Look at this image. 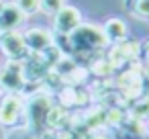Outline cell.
<instances>
[{
	"mask_svg": "<svg viewBox=\"0 0 149 139\" xmlns=\"http://www.w3.org/2000/svg\"><path fill=\"white\" fill-rule=\"evenodd\" d=\"M80 23H82V15L76 6H63L55 15V31L57 33L70 35L80 27Z\"/></svg>",
	"mask_w": 149,
	"mask_h": 139,
	"instance_id": "6da1fadb",
	"label": "cell"
},
{
	"mask_svg": "<svg viewBox=\"0 0 149 139\" xmlns=\"http://www.w3.org/2000/svg\"><path fill=\"white\" fill-rule=\"evenodd\" d=\"M25 15L19 10V6L15 2H8L2 6V10H0V31L4 33H10L13 29H17L21 23H23Z\"/></svg>",
	"mask_w": 149,
	"mask_h": 139,
	"instance_id": "7a4b0ae2",
	"label": "cell"
},
{
	"mask_svg": "<svg viewBox=\"0 0 149 139\" xmlns=\"http://www.w3.org/2000/svg\"><path fill=\"white\" fill-rule=\"evenodd\" d=\"M25 43H27L29 47H33V49H43V47H47V45L51 43V37H49V33L43 31V29H31V31L25 35Z\"/></svg>",
	"mask_w": 149,
	"mask_h": 139,
	"instance_id": "3957f363",
	"label": "cell"
},
{
	"mask_svg": "<svg viewBox=\"0 0 149 139\" xmlns=\"http://www.w3.org/2000/svg\"><path fill=\"white\" fill-rule=\"evenodd\" d=\"M104 33H106V37H110V39H123L125 33H127V25H125L120 19H110V21L106 23V27H104Z\"/></svg>",
	"mask_w": 149,
	"mask_h": 139,
	"instance_id": "277c9868",
	"label": "cell"
},
{
	"mask_svg": "<svg viewBox=\"0 0 149 139\" xmlns=\"http://www.w3.org/2000/svg\"><path fill=\"white\" fill-rule=\"evenodd\" d=\"M2 45L6 47V51H8L10 55H17V53H21V51L25 49V39H21V37L15 35V33H6Z\"/></svg>",
	"mask_w": 149,
	"mask_h": 139,
	"instance_id": "5b68a950",
	"label": "cell"
},
{
	"mask_svg": "<svg viewBox=\"0 0 149 139\" xmlns=\"http://www.w3.org/2000/svg\"><path fill=\"white\" fill-rule=\"evenodd\" d=\"M39 6L47 15H57L65 6V0H39Z\"/></svg>",
	"mask_w": 149,
	"mask_h": 139,
	"instance_id": "8992f818",
	"label": "cell"
},
{
	"mask_svg": "<svg viewBox=\"0 0 149 139\" xmlns=\"http://www.w3.org/2000/svg\"><path fill=\"white\" fill-rule=\"evenodd\" d=\"M15 4L19 6V10L23 15H33L37 13L41 6H39V0H15Z\"/></svg>",
	"mask_w": 149,
	"mask_h": 139,
	"instance_id": "52a82bcc",
	"label": "cell"
},
{
	"mask_svg": "<svg viewBox=\"0 0 149 139\" xmlns=\"http://www.w3.org/2000/svg\"><path fill=\"white\" fill-rule=\"evenodd\" d=\"M2 6H4V0H0V10H2Z\"/></svg>",
	"mask_w": 149,
	"mask_h": 139,
	"instance_id": "ba28073f",
	"label": "cell"
}]
</instances>
